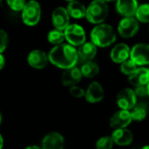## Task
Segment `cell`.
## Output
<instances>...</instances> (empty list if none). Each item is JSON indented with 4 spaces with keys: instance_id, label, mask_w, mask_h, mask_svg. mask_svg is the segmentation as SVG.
<instances>
[{
    "instance_id": "1",
    "label": "cell",
    "mask_w": 149,
    "mask_h": 149,
    "mask_svg": "<svg viewBox=\"0 0 149 149\" xmlns=\"http://www.w3.org/2000/svg\"><path fill=\"white\" fill-rule=\"evenodd\" d=\"M49 61L61 69H69L77 64L79 60L78 50L70 44L55 45L48 54Z\"/></svg>"
},
{
    "instance_id": "2",
    "label": "cell",
    "mask_w": 149,
    "mask_h": 149,
    "mask_svg": "<svg viewBox=\"0 0 149 149\" xmlns=\"http://www.w3.org/2000/svg\"><path fill=\"white\" fill-rule=\"evenodd\" d=\"M91 40L97 47H107L115 42L116 34L111 25L100 24L92 30Z\"/></svg>"
},
{
    "instance_id": "3",
    "label": "cell",
    "mask_w": 149,
    "mask_h": 149,
    "mask_svg": "<svg viewBox=\"0 0 149 149\" xmlns=\"http://www.w3.org/2000/svg\"><path fill=\"white\" fill-rule=\"evenodd\" d=\"M108 16V6L103 0H93L86 9V17L95 24H102Z\"/></svg>"
},
{
    "instance_id": "4",
    "label": "cell",
    "mask_w": 149,
    "mask_h": 149,
    "mask_svg": "<svg viewBox=\"0 0 149 149\" xmlns=\"http://www.w3.org/2000/svg\"><path fill=\"white\" fill-rule=\"evenodd\" d=\"M41 17V7L38 2L30 0L22 10V20L29 26L36 25Z\"/></svg>"
},
{
    "instance_id": "5",
    "label": "cell",
    "mask_w": 149,
    "mask_h": 149,
    "mask_svg": "<svg viewBox=\"0 0 149 149\" xmlns=\"http://www.w3.org/2000/svg\"><path fill=\"white\" fill-rule=\"evenodd\" d=\"M64 33L67 42L73 46H79L86 42V31L82 26L77 24H69Z\"/></svg>"
},
{
    "instance_id": "6",
    "label": "cell",
    "mask_w": 149,
    "mask_h": 149,
    "mask_svg": "<svg viewBox=\"0 0 149 149\" xmlns=\"http://www.w3.org/2000/svg\"><path fill=\"white\" fill-rule=\"evenodd\" d=\"M139 23L134 17H125L118 25V32L124 38L134 37L139 31Z\"/></svg>"
},
{
    "instance_id": "7",
    "label": "cell",
    "mask_w": 149,
    "mask_h": 149,
    "mask_svg": "<svg viewBox=\"0 0 149 149\" xmlns=\"http://www.w3.org/2000/svg\"><path fill=\"white\" fill-rule=\"evenodd\" d=\"M117 105L122 110H132L136 106L137 96L133 89L125 88L117 95Z\"/></svg>"
},
{
    "instance_id": "8",
    "label": "cell",
    "mask_w": 149,
    "mask_h": 149,
    "mask_svg": "<svg viewBox=\"0 0 149 149\" xmlns=\"http://www.w3.org/2000/svg\"><path fill=\"white\" fill-rule=\"evenodd\" d=\"M130 58L137 65H149V45L144 43L135 45L131 49Z\"/></svg>"
},
{
    "instance_id": "9",
    "label": "cell",
    "mask_w": 149,
    "mask_h": 149,
    "mask_svg": "<svg viewBox=\"0 0 149 149\" xmlns=\"http://www.w3.org/2000/svg\"><path fill=\"white\" fill-rule=\"evenodd\" d=\"M52 21L55 29L65 31V28L70 24V15L67 10L64 7L56 8L52 12Z\"/></svg>"
},
{
    "instance_id": "10",
    "label": "cell",
    "mask_w": 149,
    "mask_h": 149,
    "mask_svg": "<svg viewBox=\"0 0 149 149\" xmlns=\"http://www.w3.org/2000/svg\"><path fill=\"white\" fill-rule=\"evenodd\" d=\"M133 119L131 116L130 111L127 110H122L116 112L110 119V126L113 129H120V128H126L128 127Z\"/></svg>"
},
{
    "instance_id": "11",
    "label": "cell",
    "mask_w": 149,
    "mask_h": 149,
    "mask_svg": "<svg viewBox=\"0 0 149 149\" xmlns=\"http://www.w3.org/2000/svg\"><path fill=\"white\" fill-rule=\"evenodd\" d=\"M104 95L105 93L102 86L99 82L93 81L89 85L85 93V98L86 101H88L89 103L94 104V103L100 102L104 99Z\"/></svg>"
},
{
    "instance_id": "12",
    "label": "cell",
    "mask_w": 149,
    "mask_h": 149,
    "mask_svg": "<svg viewBox=\"0 0 149 149\" xmlns=\"http://www.w3.org/2000/svg\"><path fill=\"white\" fill-rule=\"evenodd\" d=\"M64 137L56 132L50 133L42 141V149H64Z\"/></svg>"
},
{
    "instance_id": "13",
    "label": "cell",
    "mask_w": 149,
    "mask_h": 149,
    "mask_svg": "<svg viewBox=\"0 0 149 149\" xmlns=\"http://www.w3.org/2000/svg\"><path fill=\"white\" fill-rule=\"evenodd\" d=\"M29 65L36 69H43L46 66L49 58L48 55L41 50H33L28 55Z\"/></svg>"
},
{
    "instance_id": "14",
    "label": "cell",
    "mask_w": 149,
    "mask_h": 149,
    "mask_svg": "<svg viewBox=\"0 0 149 149\" xmlns=\"http://www.w3.org/2000/svg\"><path fill=\"white\" fill-rule=\"evenodd\" d=\"M114 144L120 146V147H126L130 145L134 141V135L133 133L126 128H120L115 129L112 135H111Z\"/></svg>"
},
{
    "instance_id": "15",
    "label": "cell",
    "mask_w": 149,
    "mask_h": 149,
    "mask_svg": "<svg viewBox=\"0 0 149 149\" xmlns=\"http://www.w3.org/2000/svg\"><path fill=\"white\" fill-rule=\"evenodd\" d=\"M83 75L79 68L73 66L72 68L66 69L61 77L62 84L65 86H76L82 79Z\"/></svg>"
},
{
    "instance_id": "16",
    "label": "cell",
    "mask_w": 149,
    "mask_h": 149,
    "mask_svg": "<svg viewBox=\"0 0 149 149\" xmlns=\"http://www.w3.org/2000/svg\"><path fill=\"white\" fill-rule=\"evenodd\" d=\"M130 52H131V50L129 46L124 43H120V44L116 45L112 49L110 56H111L112 60L114 63L121 64L127 59H128V58L130 57Z\"/></svg>"
},
{
    "instance_id": "17",
    "label": "cell",
    "mask_w": 149,
    "mask_h": 149,
    "mask_svg": "<svg viewBox=\"0 0 149 149\" xmlns=\"http://www.w3.org/2000/svg\"><path fill=\"white\" fill-rule=\"evenodd\" d=\"M137 0H117L116 10L124 17H134L138 9Z\"/></svg>"
},
{
    "instance_id": "18",
    "label": "cell",
    "mask_w": 149,
    "mask_h": 149,
    "mask_svg": "<svg viewBox=\"0 0 149 149\" xmlns=\"http://www.w3.org/2000/svg\"><path fill=\"white\" fill-rule=\"evenodd\" d=\"M128 81L134 86L148 85L149 83V69L145 67L137 68L128 76Z\"/></svg>"
},
{
    "instance_id": "19",
    "label": "cell",
    "mask_w": 149,
    "mask_h": 149,
    "mask_svg": "<svg viewBox=\"0 0 149 149\" xmlns=\"http://www.w3.org/2000/svg\"><path fill=\"white\" fill-rule=\"evenodd\" d=\"M79 58L82 61H91L96 54H97V46L91 41V42H85L81 45H79V48L78 50Z\"/></svg>"
},
{
    "instance_id": "20",
    "label": "cell",
    "mask_w": 149,
    "mask_h": 149,
    "mask_svg": "<svg viewBox=\"0 0 149 149\" xmlns=\"http://www.w3.org/2000/svg\"><path fill=\"white\" fill-rule=\"evenodd\" d=\"M66 10H67L70 17H72L73 18H77V19L85 17L86 14V9L85 5L77 0L69 2Z\"/></svg>"
},
{
    "instance_id": "21",
    "label": "cell",
    "mask_w": 149,
    "mask_h": 149,
    "mask_svg": "<svg viewBox=\"0 0 149 149\" xmlns=\"http://www.w3.org/2000/svg\"><path fill=\"white\" fill-rule=\"evenodd\" d=\"M80 71H81L83 77L91 79V78L95 77L99 73L100 68L96 63L93 61H87L81 66Z\"/></svg>"
},
{
    "instance_id": "22",
    "label": "cell",
    "mask_w": 149,
    "mask_h": 149,
    "mask_svg": "<svg viewBox=\"0 0 149 149\" xmlns=\"http://www.w3.org/2000/svg\"><path fill=\"white\" fill-rule=\"evenodd\" d=\"M47 38L51 44L55 45L63 44L64 40L65 39L64 31H60L58 29H54V30H52L51 31H49V33L47 35Z\"/></svg>"
},
{
    "instance_id": "23",
    "label": "cell",
    "mask_w": 149,
    "mask_h": 149,
    "mask_svg": "<svg viewBox=\"0 0 149 149\" xmlns=\"http://www.w3.org/2000/svg\"><path fill=\"white\" fill-rule=\"evenodd\" d=\"M135 16L138 21L141 23H149V3H143L138 6Z\"/></svg>"
},
{
    "instance_id": "24",
    "label": "cell",
    "mask_w": 149,
    "mask_h": 149,
    "mask_svg": "<svg viewBox=\"0 0 149 149\" xmlns=\"http://www.w3.org/2000/svg\"><path fill=\"white\" fill-rule=\"evenodd\" d=\"M131 116L133 120H136V121H142L143 120H145V118L147 117V109L145 107L143 106H135L131 111Z\"/></svg>"
},
{
    "instance_id": "25",
    "label": "cell",
    "mask_w": 149,
    "mask_h": 149,
    "mask_svg": "<svg viewBox=\"0 0 149 149\" xmlns=\"http://www.w3.org/2000/svg\"><path fill=\"white\" fill-rule=\"evenodd\" d=\"M114 142L111 136H104L99 139L96 142V149H112Z\"/></svg>"
},
{
    "instance_id": "26",
    "label": "cell",
    "mask_w": 149,
    "mask_h": 149,
    "mask_svg": "<svg viewBox=\"0 0 149 149\" xmlns=\"http://www.w3.org/2000/svg\"><path fill=\"white\" fill-rule=\"evenodd\" d=\"M136 69H137V65L131 58L130 59H127L126 61L121 63V65H120L121 72H123L124 74L128 75V76L130 74H132Z\"/></svg>"
},
{
    "instance_id": "27",
    "label": "cell",
    "mask_w": 149,
    "mask_h": 149,
    "mask_svg": "<svg viewBox=\"0 0 149 149\" xmlns=\"http://www.w3.org/2000/svg\"><path fill=\"white\" fill-rule=\"evenodd\" d=\"M8 6L14 11H20L26 4L25 0H6Z\"/></svg>"
},
{
    "instance_id": "28",
    "label": "cell",
    "mask_w": 149,
    "mask_h": 149,
    "mask_svg": "<svg viewBox=\"0 0 149 149\" xmlns=\"http://www.w3.org/2000/svg\"><path fill=\"white\" fill-rule=\"evenodd\" d=\"M8 42H9V38L6 31L0 29V53L4 52V50L8 45Z\"/></svg>"
},
{
    "instance_id": "29",
    "label": "cell",
    "mask_w": 149,
    "mask_h": 149,
    "mask_svg": "<svg viewBox=\"0 0 149 149\" xmlns=\"http://www.w3.org/2000/svg\"><path fill=\"white\" fill-rule=\"evenodd\" d=\"M70 93L72 96H73L75 98H82L85 96L86 92L81 87H79L78 86H71V88H70Z\"/></svg>"
},
{
    "instance_id": "30",
    "label": "cell",
    "mask_w": 149,
    "mask_h": 149,
    "mask_svg": "<svg viewBox=\"0 0 149 149\" xmlns=\"http://www.w3.org/2000/svg\"><path fill=\"white\" fill-rule=\"evenodd\" d=\"M136 96L139 97H145L148 95V85L146 86H135V89L134 90Z\"/></svg>"
},
{
    "instance_id": "31",
    "label": "cell",
    "mask_w": 149,
    "mask_h": 149,
    "mask_svg": "<svg viewBox=\"0 0 149 149\" xmlns=\"http://www.w3.org/2000/svg\"><path fill=\"white\" fill-rule=\"evenodd\" d=\"M4 65H5V58L2 55V53H0V71L4 67Z\"/></svg>"
},
{
    "instance_id": "32",
    "label": "cell",
    "mask_w": 149,
    "mask_h": 149,
    "mask_svg": "<svg viewBox=\"0 0 149 149\" xmlns=\"http://www.w3.org/2000/svg\"><path fill=\"white\" fill-rule=\"evenodd\" d=\"M3 140L2 138V135L0 134V149L3 148Z\"/></svg>"
},
{
    "instance_id": "33",
    "label": "cell",
    "mask_w": 149,
    "mask_h": 149,
    "mask_svg": "<svg viewBox=\"0 0 149 149\" xmlns=\"http://www.w3.org/2000/svg\"><path fill=\"white\" fill-rule=\"evenodd\" d=\"M25 149H42V148H38V146H30V147H27Z\"/></svg>"
},
{
    "instance_id": "34",
    "label": "cell",
    "mask_w": 149,
    "mask_h": 149,
    "mask_svg": "<svg viewBox=\"0 0 149 149\" xmlns=\"http://www.w3.org/2000/svg\"><path fill=\"white\" fill-rule=\"evenodd\" d=\"M103 1H105V2H107V3H108V2H114V1H117V0H103Z\"/></svg>"
},
{
    "instance_id": "35",
    "label": "cell",
    "mask_w": 149,
    "mask_h": 149,
    "mask_svg": "<svg viewBox=\"0 0 149 149\" xmlns=\"http://www.w3.org/2000/svg\"><path fill=\"white\" fill-rule=\"evenodd\" d=\"M141 149H149V146L148 145V146H145V147H143Z\"/></svg>"
},
{
    "instance_id": "36",
    "label": "cell",
    "mask_w": 149,
    "mask_h": 149,
    "mask_svg": "<svg viewBox=\"0 0 149 149\" xmlns=\"http://www.w3.org/2000/svg\"><path fill=\"white\" fill-rule=\"evenodd\" d=\"M2 122V115H1V113H0V124Z\"/></svg>"
},
{
    "instance_id": "37",
    "label": "cell",
    "mask_w": 149,
    "mask_h": 149,
    "mask_svg": "<svg viewBox=\"0 0 149 149\" xmlns=\"http://www.w3.org/2000/svg\"><path fill=\"white\" fill-rule=\"evenodd\" d=\"M65 1H67V2H72V1H76V0H65Z\"/></svg>"
},
{
    "instance_id": "38",
    "label": "cell",
    "mask_w": 149,
    "mask_h": 149,
    "mask_svg": "<svg viewBox=\"0 0 149 149\" xmlns=\"http://www.w3.org/2000/svg\"><path fill=\"white\" fill-rule=\"evenodd\" d=\"M148 95H149V83L148 84Z\"/></svg>"
}]
</instances>
